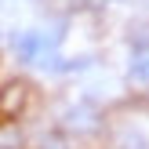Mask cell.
<instances>
[{"label": "cell", "mask_w": 149, "mask_h": 149, "mask_svg": "<svg viewBox=\"0 0 149 149\" xmlns=\"http://www.w3.org/2000/svg\"><path fill=\"white\" fill-rule=\"evenodd\" d=\"M11 47L22 62L40 65L47 69V62L58 55V33H47V29H22V33L11 36Z\"/></svg>", "instance_id": "cell-1"}, {"label": "cell", "mask_w": 149, "mask_h": 149, "mask_svg": "<svg viewBox=\"0 0 149 149\" xmlns=\"http://www.w3.org/2000/svg\"><path fill=\"white\" fill-rule=\"evenodd\" d=\"M29 98H33V87H29L26 80L4 84L0 87V116H4V120H18V113L29 106Z\"/></svg>", "instance_id": "cell-2"}, {"label": "cell", "mask_w": 149, "mask_h": 149, "mask_svg": "<svg viewBox=\"0 0 149 149\" xmlns=\"http://www.w3.org/2000/svg\"><path fill=\"white\" fill-rule=\"evenodd\" d=\"M65 127L77 131V135H87V131L98 127V109L91 102H77V106L65 109Z\"/></svg>", "instance_id": "cell-3"}, {"label": "cell", "mask_w": 149, "mask_h": 149, "mask_svg": "<svg viewBox=\"0 0 149 149\" xmlns=\"http://www.w3.org/2000/svg\"><path fill=\"white\" fill-rule=\"evenodd\" d=\"M131 77L142 80V84H149V36L131 47Z\"/></svg>", "instance_id": "cell-4"}, {"label": "cell", "mask_w": 149, "mask_h": 149, "mask_svg": "<svg viewBox=\"0 0 149 149\" xmlns=\"http://www.w3.org/2000/svg\"><path fill=\"white\" fill-rule=\"evenodd\" d=\"M18 146H22L18 120H0V149H18Z\"/></svg>", "instance_id": "cell-5"}]
</instances>
